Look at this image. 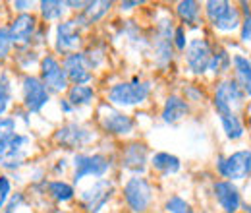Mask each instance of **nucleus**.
I'll return each instance as SVG.
<instances>
[{
	"label": "nucleus",
	"mask_w": 251,
	"mask_h": 213,
	"mask_svg": "<svg viewBox=\"0 0 251 213\" xmlns=\"http://www.w3.org/2000/svg\"><path fill=\"white\" fill-rule=\"evenodd\" d=\"M149 93H151V84L139 82L135 78L131 82H122L112 86L108 90V101L116 107H133V105L145 103Z\"/></svg>",
	"instance_id": "1"
},
{
	"label": "nucleus",
	"mask_w": 251,
	"mask_h": 213,
	"mask_svg": "<svg viewBox=\"0 0 251 213\" xmlns=\"http://www.w3.org/2000/svg\"><path fill=\"white\" fill-rule=\"evenodd\" d=\"M205 14L209 22L220 31H234L242 24L238 8L224 0H209L205 4Z\"/></svg>",
	"instance_id": "2"
},
{
	"label": "nucleus",
	"mask_w": 251,
	"mask_h": 213,
	"mask_svg": "<svg viewBox=\"0 0 251 213\" xmlns=\"http://www.w3.org/2000/svg\"><path fill=\"white\" fill-rule=\"evenodd\" d=\"M31 152V138L27 134H16L10 144L0 152V167L4 171H18L25 165Z\"/></svg>",
	"instance_id": "3"
},
{
	"label": "nucleus",
	"mask_w": 251,
	"mask_h": 213,
	"mask_svg": "<svg viewBox=\"0 0 251 213\" xmlns=\"http://www.w3.org/2000/svg\"><path fill=\"white\" fill-rule=\"evenodd\" d=\"M22 99H24L25 111L29 115H37L49 103L50 91L45 88V84L41 82V78L31 76V74H25L22 78Z\"/></svg>",
	"instance_id": "4"
},
{
	"label": "nucleus",
	"mask_w": 251,
	"mask_h": 213,
	"mask_svg": "<svg viewBox=\"0 0 251 213\" xmlns=\"http://www.w3.org/2000/svg\"><path fill=\"white\" fill-rule=\"evenodd\" d=\"M74 167H75L74 169V183H79L85 177L102 179L110 169V161H108V157H104L100 153H93V155L77 153L74 157Z\"/></svg>",
	"instance_id": "5"
},
{
	"label": "nucleus",
	"mask_w": 251,
	"mask_h": 213,
	"mask_svg": "<svg viewBox=\"0 0 251 213\" xmlns=\"http://www.w3.org/2000/svg\"><path fill=\"white\" fill-rule=\"evenodd\" d=\"M124 198L129 210H133L135 213H143L149 210L153 202V188L145 179L131 177L124 186Z\"/></svg>",
	"instance_id": "6"
},
{
	"label": "nucleus",
	"mask_w": 251,
	"mask_h": 213,
	"mask_svg": "<svg viewBox=\"0 0 251 213\" xmlns=\"http://www.w3.org/2000/svg\"><path fill=\"white\" fill-rule=\"evenodd\" d=\"M41 82L50 93H60L68 90V76L64 72V66L52 55H47L41 59Z\"/></svg>",
	"instance_id": "7"
},
{
	"label": "nucleus",
	"mask_w": 251,
	"mask_h": 213,
	"mask_svg": "<svg viewBox=\"0 0 251 213\" xmlns=\"http://www.w3.org/2000/svg\"><path fill=\"white\" fill-rule=\"evenodd\" d=\"M244 99H246V93L244 90L232 82V80H224L220 82L217 93H215V109L217 113H234L238 107L244 105Z\"/></svg>",
	"instance_id": "8"
},
{
	"label": "nucleus",
	"mask_w": 251,
	"mask_h": 213,
	"mask_svg": "<svg viewBox=\"0 0 251 213\" xmlns=\"http://www.w3.org/2000/svg\"><path fill=\"white\" fill-rule=\"evenodd\" d=\"M93 140V132L89 128H85L83 124L77 122H68L60 126L54 132V142L58 146H64L68 150H75V148H83Z\"/></svg>",
	"instance_id": "9"
},
{
	"label": "nucleus",
	"mask_w": 251,
	"mask_h": 213,
	"mask_svg": "<svg viewBox=\"0 0 251 213\" xmlns=\"http://www.w3.org/2000/svg\"><path fill=\"white\" fill-rule=\"evenodd\" d=\"M219 173L230 181L246 179L248 175H251V150H242V152L232 153L226 159H220Z\"/></svg>",
	"instance_id": "10"
},
{
	"label": "nucleus",
	"mask_w": 251,
	"mask_h": 213,
	"mask_svg": "<svg viewBox=\"0 0 251 213\" xmlns=\"http://www.w3.org/2000/svg\"><path fill=\"white\" fill-rule=\"evenodd\" d=\"M79 22L77 20H66L56 26L54 35V49L62 55L77 53V47L81 45V33H79Z\"/></svg>",
	"instance_id": "11"
},
{
	"label": "nucleus",
	"mask_w": 251,
	"mask_h": 213,
	"mask_svg": "<svg viewBox=\"0 0 251 213\" xmlns=\"http://www.w3.org/2000/svg\"><path fill=\"white\" fill-rule=\"evenodd\" d=\"M112 192H114V184L108 179H99L93 186L81 192V204L89 213H99L112 198Z\"/></svg>",
	"instance_id": "12"
},
{
	"label": "nucleus",
	"mask_w": 251,
	"mask_h": 213,
	"mask_svg": "<svg viewBox=\"0 0 251 213\" xmlns=\"http://www.w3.org/2000/svg\"><path fill=\"white\" fill-rule=\"evenodd\" d=\"M64 72L68 76V82H72L74 86H85L93 80V72L91 66L87 62V57L83 53H72L66 55L62 62Z\"/></svg>",
	"instance_id": "13"
},
{
	"label": "nucleus",
	"mask_w": 251,
	"mask_h": 213,
	"mask_svg": "<svg viewBox=\"0 0 251 213\" xmlns=\"http://www.w3.org/2000/svg\"><path fill=\"white\" fill-rule=\"evenodd\" d=\"M99 122L108 134H114V136H126L133 130V119L108 105H102L99 109Z\"/></svg>",
	"instance_id": "14"
},
{
	"label": "nucleus",
	"mask_w": 251,
	"mask_h": 213,
	"mask_svg": "<svg viewBox=\"0 0 251 213\" xmlns=\"http://www.w3.org/2000/svg\"><path fill=\"white\" fill-rule=\"evenodd\" d=\"M213 51L205 39H193L186 47V62L193 74H205L211 66Z\"/></svg>",
	"instance_id": "15"
},
{
	"label": "nucleus",
	"mask_w": 251,
	"mask_h": 213,
	"mask_svg": "<svg viewBox=\"0 0 251 213\" xmlns=\"http://www.w3.org/2000/svg\"><path fill=\"white\" fill-rule=\"evenodd\" d=\"M8 31H10L14 45H27V43H31L33 35L37 31V18L29 12L20 14L12 20V24L8 26Z\"/></svg>",
	"instance_id": "16"
},
{
	"label": "nucleus",
	"mask_w": 251,
	"mask_h": 213,
	"mask_svg": "<svg viewBox=\"0 0 251 213\" xmlns=\"http://www.w3.org/2000/svg\"><path fill=\"white\" fill-rule=\"evenodd\" d=\"M215 198L226 213H236L240 210V192L230 181H220L213 186Z\"/></svg>",
	"instance_id": "17"
},
{
	"label": "nucleus",
	"mask_w": 251,
	"mask_h": 213,
	"mask_svg": "<svg viewBox=\"0 0 251 213\" xmlns=\"http://www.w3.org/2000/svg\"><path fill=\"white\" fill-rule=\"evenodd\" d=\"M147 163V148L143 144H129L122 153V167L139 175L145 171Z\"/></svg>",
	"instance_id": "18"
},
{
	"label": "nucleus",
	"mask_w": 251,
	"mask_h": 213,
	"mask_svg": "<svg viewBox=\"0 0 251 213\" xmlns=\"http://www.w3.org/2000/svg\"><path fill=\"white\" fill-rule=\"evenodd\" d=\"M188 113H189L188 103L182 97H178V95H170L166 99L164 107H162V121L166 122V124H176V122L182 121Z\"/></svg>",
	"instance_id": "19"
},
{
	"label": "nucleus",
	"mask_w": 251,
	"mask_h": 213,
	"mask_svg": "<svg viewBox=\"0 0 251 213\" xmlns=\"http://www.w3.org/2000/svg\"><path fill=\"white\" fill-rule=\"evenodd\" d=\"M151 165H153L155 171L162 173V175H176V173L182 169L180 159H178L176 155H170V153H166V152L155 153L153 159H151Z\"/></svg>",
	"instance_id": "20"
},
{
	"label": "nucleus",
	"mask_w": 251,
	"mask_h": 213,
	"mask_svg": "<svg viewBox=\"0 0 251 213\" xmlns=\"http://www.w3.org/2000/svg\"><path fill=\"white\" fill-rule=\"evenodd\" d=\"M234 70H236V84L244 90V93L251 95V62L244 57H234Z\"/></svg>",
	"instance_id": "21"
},
{
	"label": "nucleus",
	"mask_w": 251,
	"mask_h": 213,
	"mask_svg": "<svg viewBox=\"0 0 251 213\" xmlns=\"http://www.w3.org/2000/svg\"><path fill=\"white\" fill-rule=\"evenodd\" d=\"M93 99H95V91L89 86H72L68 90V101L72 103V107L91 105Z\"/></svg>",
	"instance_id": "22"
},
{
	"label": "nucleus",
	"mask_w": 251,
	"mask_h": 213,
	"mask_svg": "<svg viewBox=\"0 0 251 213\" xmlns=\"http://www.w3.org/2000/svg\"><path fill=\"white\" fill-rule=\"evenodd\" d=\"M66 6H68L66 2H58V0H43V2H39L41 16H43L47 22L62 20V16L66 14V10H68Z\"/></svg>",
	"instance_id": "23"
},
{
	"label": "nucleus",
	"mask_w": 251,
	"mask_h": 213,
	"mask_svg": "<svg viewBox=\"0 0 251 213\" xmlns=\"http://www.w3.org/2000/svg\"><path fill=\"white\" fill-rule=\"evenodd\" d=\"M219 117L222 128L230 140H240L244 136V126H242L240 119L236 117V113H219Z\"/></svg>",
	"instance_id": "24"
},
{
	"label": "nucleus",
	"mask_w": 251,
	"mask_h": 213,
	"mask_svg": "<svg viewBox=\"0 0 251 213\" xmlns=\"http://www.w3.org/2000/svg\"><path fill=\"white\" fill-rule=\"evenodd\" d=\"M176 10H178V16L182 18V22L191 24V26H195L199 22V4L197 2H193V0L178 2Z\"/></svg>",
	"instance_id": "25"
},
{
	"label": "nucleus",
	"mask_w": 251,
	"mask_h": 213,
	"mask_svg": "<svg viewBox=\"0 0 251 213\" xmlns=\"http://www.w3.org/2000/svg\"><path fill=\"white\" fill-rule=\"evenodd\" d=\"M18 134V121L14 117L0 119V152L10 144V140Z\"/></svg>",
	"instance_id": "26"
},
{
	"label": "nucleus",
	"mask_w": 251,
	"mask_h": 213,
	"mask_svg": "<svg viewBox=\"0 0 251 213\" xmlns=\"http://www.w3.org/2000/svg\"><path fill=\"white\" fill-rule=\"evenodd\" d=\"M49 188V194L56 200V202H68L74 198V186L64 181H52V183L47 184Z\"/></svg>",
	"instance_id": "27"
},
{
	"label": "nucleus",
	"mask_w": 251,
	"mask_h": 213,
	"mask_svg": "<svg viewBox=\"0 0 251 213\" xmlns=\"http://www.w3.org/2000/svg\"><path fill=\"white\" fill-rule=\"evenodd\" d=\"M85 14H83V18H85V22L87 24H93V22H99L108 10H110V2H85Z\"/></svg>",
	"instance_id": "28"
},
{
	"label": "nucleus",
	"mask_w": 251,
	"mask_h": 213,
	"mask_svg": "<svg viewBox=\"0 0 251 213\" xmlns=\"http://www.w3.org/2000/svg\"><path fill=\"white\" fill-rule=\"evenodd\" d=\"M155 59L158 64H166L172 59V37L158 35V39L155 41Z\"/></svg>",
	"instance_id": "29"
},
{
	"label": "nucleus",
	"mask_w": 251,
	"mask_h": 213,
	"mask_svg": "<svg viewBox=\"0 0 251 213\" xmlns=\"http://www.w3.org/2000/svg\"><path fill=\"white\" fill-rule=\"evenodd\" d=\"M12 103V88L6 80H0V119L6 115Z\"/></svg>",
	"instance_id": "30"
},
{
	"label": "nucleus",
	"mask_w": 251,
	"mask_h": 213,
	"mask_svg": "<svg viewBox=\"0 0 251 213\" xmlns=\"http://www.w3.org/2000/svg\"><path fill=\"white\" fill-rule=\"evenodd\" d=\"M230 66V57H228V53L226 51H219L217 55L213 53V59H211V66H209V70H213L215 74H220L222 70H226Z\"/></svg>",
	"instance_id": "31"
},
{
	"label": "nucleus",
	"mask_w": 251,
	"mask_h": 213,
	"mask_svg": "<svg viewBox=\"0 0 251 213\" xmlns=\"http://www.w3.org/2000/svg\"><path fill=\"white\" fill-rule=\"evenodd\" d=\"M12 37H10V31L8 28H4V26H0V62H4L8 59V55H10V51H12Z\"/></svg>",
	"instance_id": "32"
},
{
	"label": "nucleus",
	"mask_w": 251,
	"mask_h": 213,
	"mask_svg": "<svg viewBox=\"0 0 251 213\" xmlns=\"http://www.w3.org/2000/svg\"><path fill=\"white\" fill-rule=\"evenodd\" d=\"M166 210L170 213H193L191 206H189L186 200H182L180 196H172V198L166 202Z\"/></svg>",
	"instance_id": "33"
},
{
	"label": "nucleus",
	"mask_w": 251,
	"mask_h": 213,
	"mask_svg": "<svg viewBox=\"0 0 251 213\" xmlns=\"http://www.w3.org/2000/svg\"><path fill=\"white\" fill-rule=\"evenodd\" d=\"M10 196H12V183L6 175H0V210L6 208Z\"/></svg>",
	"instance_id": "34"
},
{
	"label": "nucleus",
	"mask_w": 251,
	"mask_h": 213,
	"mask_svg": "<svg viewBox=\"0 0 251 213\" xmlns=\"http://www.w3.org/2000/svg\"><path fill=\"white\" fill-rule=\"evenodd\" d=\"M242 41L250 43L251 41V10L246 8V18L242 22Z\"/></svg>",
	"instance_id": "35"
},
{
	"label": "nucleus",
	"mask_w": 251,
	"mask_h": 213,
	"mask_svg": "<svg viewBox=\"0 0 251 213\" xmlns=\"http://www.w3.org/2000/svg\"><path fill=\"white\" fill-rule=\"evenodd\" d=\"M22 204H24V194L18 192L16 196H10V200H8V204H6V213H16Z\"/></svg>",
	"instance_id": "36"
},
{
	"label": "nucleus",
	"mask_w": 251,
	"mask_h": 213,
	"mask_svg": "<svg viewBox=\"0 0 251 213\" xmlns=\"http://www.w3.org/2000/svg\"><path fill=\"white\" fill-rule=\"evenodd\" d=\"M174 43L178 51H186V35H184V28H176L174 31Z\"/></svg>",
	"instance_id": "37"
},
{
	"label": "nucleus",
	"mask_w": 251,
	"mask_h": 213,
	"mask_svg": "<svg viewBox=\"0 0 251 213\" xmlns=\"http://www.w3.org/2000/svg\"><path fill=\"white\" fill-rule=\"evenodd\" d=\"M12 6L18 10V12H22V14H25V10H29L33 4L31 2H22V0H16V2H12Z\"/></svg>",
	"instance_id": "38"
},
{
	"label": "nucleus",
	"mask_w": 251,
	"mask_h": 213,
	"mask_svg": "<svg viewBox=\"0 0 251 213\" xmlns=\"http://www.w3.org/2000/svg\"><path fill=\"white\" fill-rule=\"evenodd\" d=\"M60 109H62V113H72L74 111V107L68 99H60Z\"/></svg>",
	"instance_id": "39"
},
{
	"label": "nucleus",
	"mask_w": 251,
	"mask_h": 213,
	"mask_svg": "<svg viewBox=\"0 0 251 213\" xmlns=\"http://www.w3.org/2000/svg\"><path fill=\"white\" fill-rule=\"evenodd\" d=\"M120 6H122V10H129V8H133V6H139V2H122Z\"/></svg>",
	"instance_id": "40"
}]
</instances>
